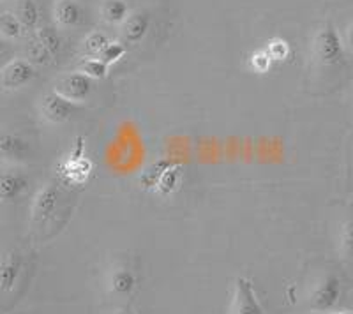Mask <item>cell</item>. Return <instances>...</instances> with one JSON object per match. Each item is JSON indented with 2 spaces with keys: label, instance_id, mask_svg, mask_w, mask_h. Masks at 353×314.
<instances>
[{
  "label": "cell",
  "instance_id": "30bf717a",
  "mask_svg": "<svg viewBox=\"0 0 353 314\" xmlns=\"http://www.w3.org/2000/svg\"><path fill=\"white\" fill-rule=\"evenodd\" d=\"M23 272V258L18 251L0 254V297L11 293L20 282Z\"/></svg>",
  "mask_w": 353,
  "mask_h": 314
},
{
  "label": "cell",
  "instance_id": "44dd1931",
  "mask_svg": "<svg viewBox=\"0 0 353 314\" xmlns=\"http://www.w3.org/2000/svg\"><path fill=\"white\" fill-rule=\"evenodd\" d=\"M125 52H128V48H125L124 43H119V41H115V43H113V41H110L108 45L101 50L99 55H97V59L105 62L106 65H110V64H115V62L121 61L122 56L125 55Z\"/></svg>",
  "mask_w": 353,
  "mask_h": 314
},
{
  "label": "cell",
  "instance_id": "484cf974",
  "mask_svg": "<svg viewBox=\"0 0 353 314\" xmlns=\"http://www.w3.org/2000/svg\"><path fill=\"white\" fill-rule=\"evenodd\" d=\"M330 314H352L350 311H339V313H330Z\"/></svg>",
  "mask_w": 353,
  "mask_h": 314
},
{
  "label": "cell",
  "instance_id": "5bb4252c",
  "mask_svg": "<svg viewBox=\"0 0 353 314\" xmlns=\"http://www.w3.org/2000/svg\"><path fill=\"white\" fill-rule=\"evenodd\" d=\"M14 14H17L18 21H20L23 28L36 30V28L39 27V21H41L39 6H37L34 0H20Z\"/></svg>",
  "mask_w": 353,
  "mask_h": 314
},
{
  "label": "cell",
  "instance_id": "5b68a950",
  "mask_svg": "<svg viewBox=\"0 0 353 314\" xmlns=\"http://www.w3.org/2000/svg\"><path fill=\"white\" fill-rule=\"evenodd\" d=\"M37 109H39L41 118H44L48 124L62 125L71 121L72 115L78 112V105L68 101L52 90V92H46L41 97Z\"/></svg>",
  "mask_w": 353,
  "mask_h": 314
},
{
  "label": "cell",
  "instance_id": "ffe728a7",
  "mask_svg": "<svg viewBox=\"0 0 353 314\" xmlns=\"http://www.w3.org/2000/svg\"><path fill=\"white\" fill-rule=\"evenodd\" d=\"M248 64H249V69L256 74H267L270 69L274 67V62L270 61L269 53L265 52V48L256 50V52L251 53V55H249Z\"/></svg>",
  "mask_w": 353,
  "mask_h": 314
},
{
  "label": "cell",
  "instance_id": "d6986e66",
  "mask_svg": "<svg viewBox=\"0 0 353 314\" xmlns=\"http://www.w3.org/2000/svg\"><path fill=\"white\" fill-rule=\"evenodd\" d=\"M265 52L269 53L270 61L276 64V62L286 61L290 55H292V48H290V43L283 37H272V39L267 43L265 46Z\"/></svg>",
  "mask_w": 353,
  "mask_h": 314
},
{
  "label": "cell",
  "instance_id": "ba28073f",
  "mask_svg": "<svg viewBox=\"0 0 353 314\" xmlns=\"http://www.w3.org/2000/svg\"><path fill=\"white\" fill-rule=\"evenodd\" d=\"M36 74L32 62L25 59H12L0 71V85L6 90L23 89L36 78Z\"/></svg>",
  "mask_w": 353,
  "mask_h": 314
},
{
  "label": "cell",
  "instance_id": "52a82bcc",
  "mask_svg": "<svg viewBox=\"0 0 353 314\" xmlns=\"http://www.w3.org/2000/svg\"><path fill=\"white\" fill-rule=\"evenodd\" d=\"M28 185H30V180L27 175L14 166L0 169V207L20 202L28 191Z\"/></svg>",
  "mask_w": 353,
  "mask_h": 314
},
{
  "label": "cell",
  "instance_id": "603a6c76",
  "mask_svg": "<svg viewBox=\"0 0 353 314\" xmlns=\"http://www.w3.org/2000/svg\"><path fill=\"white\" fill-rule=\"evenodd\" d=\"M28 56H30V62H32V64L36 62V64H43V65L48 64L50 59H52L50 53L46 52V50H44L36 39L28 45Z\"/></svg>",
  "mask_w": 353,
  "mask_h": 314
},
{
  "label": "cell",
  "instance_id": "3957f363",
  "mask_svg": "<svg viewBox=\"0 0 353 314\" xmlns=\"http://www.w3.org/2000/svg\"><path fill=\"white\" fill-rule=\"evenodd\" d=\"M59 205V189L53 184H44L36 191L30 202V224L34 228H43L55 216Z\"/></svg>",
  "mask_w": 353,
  "mask_h": 314
},
{
  "label": "cell",
  "instance_id": "e0dca14e",
  "mask_svg": "<svg viewBox=\"0 0 353 314\" xmlns=\"http://www.w3.org/2000/svg\"><path fill=\"white\" fill-rule=\"evenodd\" d=\"M0 34L8 39H20L23 34V27L14 12H0Z\"/></svg>",
  "mask_w": 353,
  "mask_h": 314
},
{
  "label": "cell",
  "instance_id": "2e32d148",
  "mask_svg": "<svg viewBox=\"0 0 353 314\" xmlns=\"http://www.w3.org/2000/svg\"><path fill=\"white\" fill-rule=\"evenodd\" d=\"M34 39H36L37 43H39V45L50 53V56H52V59L61 53L62 41H61V37H59V34H57L55 28H52V27L36 28V37H34Z\"/></svg>",
  "mask_w": 353,
  "mask_h": 314
},
{
  "label": "cell",
  "instance_id": "7c38bea8",
  "mask_svg": "<svg viewBox=\"0 0 353 314\" xmlns=\"http://www.w3.org/2000/svg\"><path fill=\"white\" fill-rule=\"evenodd\" d=\"M52 17L57 27L69 30V28H77L83 23L85 12L78 0H55Z\"/></svg>",
  "mask_w": 353,
  "mask_h": 314
},
{
  "label": "cell",
  "instance_id": "9a60e30c",
  "mask_svg": "<svg viewBox=\"0 0 353 314\" xmlns=\"http://www.w3.org/2000/svg\"><path fill=\"white\" fill-rule=\"evenodd\" d=\"M129 6L125 0H103L101 14L110 25H122L129 17Z\"/></svg>",
  "mask_w": 353,
  "mask_h": 314
},
{
  "label": "cell",
  "instance_id": "d4e9b609",
  "mask_svg": "<svg viewBox=\"0 0 353 314\" xmlns=\"http://www.w3.org/2000/svg\"><path fill=\"white\" fill-rule=\"evenodd\" d=\"M4 50H6V43H4V39L0 37V56H2V53H4Z\"/></svg>",
  "mask_w": 353,
  "mask_h": 314
},
{
  "label": "cell",
  "instance_id": "7a4b0ae2",
  "mask_svg": "<svg viewBox=\"0 0 353 314\" xmlns=\"http://www.w3.org/2000/svg\"><path fill=\"white\" fill-rule=\"evenodd\" d=\"M94 90V81L88 76H85L80 71L74 73H65L59 76L53 85V92L62 96L68 101L74 103V105H81L92 96Z\"/></svg>",
  "mask_w": 353,
  "mask_h": 314
},
{
  "label": "cell",
  "instance_id": "ac0fdd59",
  "mask_svg": "<svg viewBox=\"0 0 353 314\" xmlns=\"http://www.w3.org/2000/svg\"><path fill=\"white\" fill-rule=\"evenodd\" d=\"M108 67L110 65H106L105 62L99 61L97 56H92V59H85V61H81L80 69H78V71L94 81V80H105V78L108 76Z\"/></svg>",
  "mask_w": 353,
  "mask_h": 314
},
{
  "label": "cell",
  "instance_id": "7402d4cb",
  "mask_svg": "<svg viewBox=\"0 0 353 314\" xmlns=\"http://www.w3.org/2000/svg\"><path fill=\"white\" fill-rule=\"evenodd\" d=\"M110 43V39L106 37V34L103 32H90L87 37H85L83 41V46L85 50H87V53H90V55H99V52L103 48H105L106 45Z\"/></svg>",
  "mask_w": 353,
  "mask_h": 314
},
{
  "label": "cell",
  "instance_id": "4316f807",
  "mask_svg": "<svg viewBox=\"0 0 353 314\" xmlns=\"http://www.w3.org/2000/svg\"><path fill=\"white\" fill-rule=\"evenodd\" d=\"M121 314H134V313H132V311L131 309H124V311H122V313Z\"/></svg>",
  "mask_w": 353,
  "mask_h": 314
},
{
  "label": "cell",
  "instance_id": "8fae6325",
  "mask_svg": "<svg viewBox=\"0 0 353 314\" xmlns=\"http://www.w3.org/2000/svg\"><path fill=\"white\" fill-rule=\"evenodd\" d=\"M138 278L134 274V270L129 269L125 265H115L108 272V279H106V288H108L110 295L117 298H128L131 297L132 291L137 290Z\"/></svg>",
  "mask_w": 353,
  "mask_h": 314
},
{
  "label": "cell",
  "instance_id": "6da1fadb",
  "mask_svg": "<svg viewBox=\"0 0 353 314\" xmlns=\"http://www.w3.org/2000/svg\"><path fill=\"white\" fill-rule=\"evenodd\" d=\"M311 55L320 65H341L346 59V50L341 36L330 21L318 27L311 39Z\"/></svg>",
  "mask_w": 353,
  "mask_h": 314
},
{
  "label": "cell",
  "instance_id": "8992f818",
  "mask_svg": "<svg viewBox=\"0 0 353 314\" xmlns=\"http://www.w3.org/2000/svg\"><path fill=\"white\" fill-rule=\"evenodd\" d=\"M341 279L336 274H327L316 282L311 293V309L318 313H329L341 300Z\"/></svg>",
  "mask_w": 353,
  "mask_h": 314
},
{
  "label": "cell",
  "instance_id": "cb8c5ba5",
  "mask_svg": "<svg viewBox=\"0 0 353 314\" xmlns=\"http://www.w3.org/2000/svg\"><path fill=\"white\" fill-rule=\"evenodd\" d=\"M339 251L345 254L346 258H348L350 253H352V224H350V222H346V224L343 226V230L339 231Z\"/></svg>",
  "mask_w": 353,
  "mask_h": 314
},
{
  "label": "cell",
  "instance_id": "277c9868",
  "mask_svg": "<svg viewBox=\"0 0 353 314\" xmlns=\"http://www.w3.org/2000/svg\"><path fill=\"white\" fill-rule=\"evenodd\" d=\"M32 157V145L25 136L11 131L0 133V163L8 166L27 165Z\"/></svg>",
  "mask_w": 353,
  "mask_h": 314
},
{
  "label": "cell",
  "instance_id": "4fadbf2b",
  "mask_svg": "<svg viewBox=\"0 0 353 314\" xmlns=\"http://www.w3.org/2000/svg\"><path fill=\"white\" fill-rule=\"evenodd\" d=\"M150 23H152V20H150L149 11L138 9L134 12H129V17L122 23V36L131 45H138L149 34Z\"/></svg>",
  "mask_w": 353,
  "mask_h": 314
},
{
  "label": "cell",
  "instance_id": "9c48e42d",
  "mask_svg": "<svg viewBox=\"0 0 353 314\" xmlns=\"http://www.w3.org/2000/svg\"><path fill=\"white\" fill-rule=\"evenodd\" d=\"M230 314H265L263 307L260 306L256 293H254L253 282L249 279L239 278L235 281Z\"/></svg>",
  "mask_w": 353,
  "mask_h": 314
}]
</instances>
